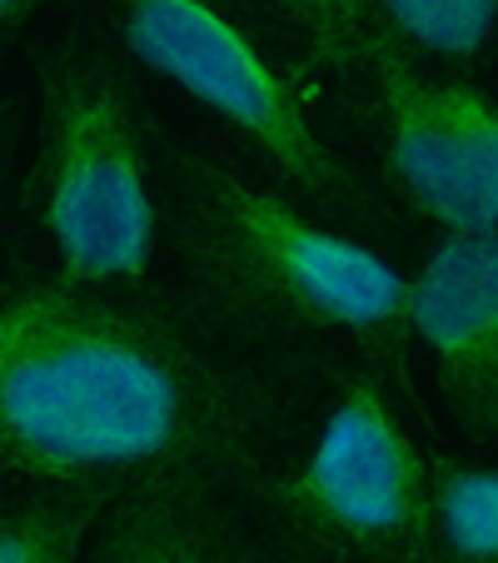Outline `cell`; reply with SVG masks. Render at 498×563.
I'll return each instance as SVG.
<instances>
[{"mask_svg": "<svg viewBox=\"0 0 498 563\" xmlns=\"http://www.w3.org/2000/svg\"><path fill=\"white\" fill-rule=\"evenodd\" d=\"M285 389L155 289L0 269V478L120 494L200 474L250 494L275 468Z\"/></svg>", "mask_w": 498, "mask_h": 563, "instance_id": "obj_1", "label": "cell"}, {"mask_svg": "<svg viewBox=\"0 0 498 563\" xmlns=\"http://www.w3.org/2000/svg\"><path fill=\"white\" fill-rule=\"evenodd\" d=\"M159 240L204 319L244 340H344L413 405L409 275L309 205L155 135Z\"/></svg>", "mask_w": 498, "mask_h": 563, "instance_id": "obj_2", "label": "cell"}, {"mask_svg": "<svg viewBox=\"0 0 498 563\" xmlns=\"http://www.w3.org/2000/svg\"><path fill=\"white\" fill-rule=\"evenodd\" d=\"M55 275L145 289L159 250L155 130L125 60L90 35L35 51V150L21 185Z\"/></svg>", "mask_w": 498, "mask_h": 563, "instance_id": "obj_3", "label": "cell"}, {"mask_svg": "<svg viewBox=\"0 0 498 563\" xmlns=\"http://www.w3.org/2000/svg\"><path fill=\"white\" fill-rule=\"evenodd\" d=\"M250 499L299 559L429 563V454L369 364L340 374L309 449Z\"/></svg>", "mask_w": 498, "mask_h": 563, "instance_id": "obj_4", "label": "cell"}, {"mask_svg": "<svg viewBox=\"0 0 498 563\" xmlns=\"http://www.w3.org/2000/svg\"><path fill=\"white\" fill-rule=\"evenodd\" d=\"M120 45L145 70L165 75L195 106H204L230 135L309 205L340 220H374V195L354 165L314 130L305 96L265 60L250 35L210 0H110Z\"/></svg>", "mask_w": 498, "mask_h": 563, "instance_id": "obj_5", "label": "cell"}, {"mask_svg": "<svg viewBox=\"0 0 498 563\" xmlns=\"http://www.w3.org/2000/svg\"><path fill=\"white\" fill-rule=\"evenodd\" d=\"M409 330L458 429L498 444V230L439 240L409 275Z\"/></svg>", "mask_w": 498, "mask_h": 563, "instance_id": "obj_6", "label": "cell"}, {"mask_svg": "<svg viewBox=\"0 0 498 563\" xmlns=\"http://www.w3.org/2000/svg\"><path fill=\"white\" fill-rule=\"evenodd\" d=\"M374 80V110H379V159L394 200L413 210L419 220L439 224L444 234H484L498 230V220L484 210L468 165L458 155V140L449 130L439 75L403 55L399 45L369 41L359 45V60Z\"/></svg>", "mask_w": 498, "mask_h": 563, "instance_id": "obj_7", "label": "cell"}, {"mask_svg": "<svg viewBox=\"0 0 498 563\" xmlns=\"http://www.w3.org/2000/svg\"><path fill=\"white\" fill-rule=\"evenodd\" d=\"M80 563H275V553L224 484L159 474L110 494Z\"/></svg>", "mask_w": 498, "mask_h": 563, "instance_id": "obj_8", "label": "cell"}, {"mask_svg": "<svg viewBox=\"0 0 498 563\" xmlns=\"http://www.w3.org/2000/svg\"><path fill=\"white\" fill-rule=\"evenodd\" d=\"M110 494L0 478V563H80Z\"/></svg>", "mask_w": 498, "mask_h": 563, "instance_id": "obj_9", "label": "cell"}, {"mask_svg": "<svg viewBox=\"0 0 498 563\" xmlns=\"http://www.w3.org/2000/svg\"><path fill=\"white\" fill-rule=\"evenodd\" d=\"M364 41L399 45L413 60L474 65L498 41V0H359Z\"/></svg>", "mask_w": 498, "mask_h": 563, "instance_id": "obj_10", "label": "cell"}, {"mask_svg": "<svg viewBox=\"0 0 498 563\" xmlns=\"http://www.w3.org/2000/svg\"><path fill=\"white\" fill-rule=\"evenodd\" d=\"M429 563H498V464L429 454Z\"/></svg>", "mask_w": 498, "mask_h": 563, "instance_id": "obj_11", "label": "cell"}, {"mask_svg": "<svg viewBox=\"0 0 498 563\" xmlns=\"http://www.w3.org/2000/svg\"><path fill=\"white\" fill-rule=\"evenodd\" d=\"M309 35V65H354L364 45L359 0H259Z\"/></svg>", "mask_w": 498, "mask_h": 563, "instance_id": "obj_12", "label": "cell"}, {"mask_svg": "<svg viewBox=\"0 0 498 563\" xmlns=\"http://www.w3.org/2000/svg\"><path fill=\"white\" fill-rule=\"evenodd\" d=\"M45 0H0V55L21 41V31L31 25V15L41 11Z\"/></svg>", "mask_w": 498, "mask_h": 563, "instance_id": "obj_13", "label": "cell"}, {"mask_svg": "<svg viewBox=\"0 0 498 563\" xmlns=\"http://www.w3.org/2000/svg\"><path fill=\"white\" fill-rule=\"evenodd\" d=\"M15 140H21V100H0V175L15 155Z\"/></svg>", "mask_w": 498, "mask_h": 563, "instance_id": "obj_14", "label": "cell"}, {"mask_svg": "<svg viewBox=\"0 0 498 563\" xmlns=\"http://www.w3.org/2000/svg\"><path fill=\"white\" fill-rule=\"evenodd\" d=\"M275 563H314V559H299V553H289V559H275Z\"/></svg>", "mask_w": 498, "mask_h": 563, "instance_id": "obj_15", "label": "cell"}]
</instances>
